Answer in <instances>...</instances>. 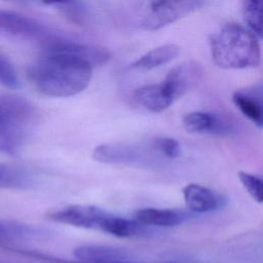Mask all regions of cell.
Wrapping results in <instances>:
<instances>
[{
	"label": "cell",
	"mask_w": 263,
	"mask_h": 263,
	"mask_svg": "<svg viewBox=\"0 0 263 263\" xmlns=\"http://www.w3.org/2000/svg\"><path fill=\"white\" fill-rule=\"evenodd\" d=\"M92 69L84 60L46 42L41 55L28 68L27 76L40 93L51 98H68L88 86Z\"/></svg>",
	"instance_id": "obj_1"
},
{
	"label": "cell",
	"mask_w": 263,
	"mask_h": 263,
	"mask_svg": "<svg viewBox=\"0 0 263 263\" xmlns=\"http://www.w3.org/2000/svg\"><path fill=\"white\" fill-rule=\"evenodd\" d=\"M210 51L214 63L223 69L257 68L261 63L257 36L235 23L226 24L211 35Z\"/></svg>",
	"instance_id": "obj_2"
},
{
	"label": "cell",
	"mask_w": 263,
	"mask_h": 263,
	"mask_svg": "<svg viewBox=\"0 0 263 263\" xmlns=\"http://www.w3.org/2000/svg\"><path fill=\"white\" fill-rule=\"evenodd\" d=\"M39 115L27 99L0 93V152L16 155L32 135Z\"/></svg>",
	"instance_id": "obj_3"
},
{
	"label": "cell",
	"mask_w": 263,
	"mask_h": 263,
	"mask_svg": "<svg viewBox=\"0 0 263 263\" xmlns=\"http://www.w3.org/2000/svg\"><path fill=\"white\" fill-rule=\"evenodd\" d=\"M204 0H153L140 21L146 31H156L192 13Z\"/></svg>",
	"instance_id": "obj_4"
},
{
	"label": "cell",
	"mask_w": 263,
	"mask_h": 263,
	"mask_svg": "<svg viewBox=\"0 0 263 263\" xmlns=\"http://www.w3.org/2000/svg\"><path fill=\"white\" fill-rule=\"evenodd\" d=\"M0 33L24 39L38 40L43 44L54 37L40 22L25 14L0 9Z\"/></svg>",
	"instance_id": "obj_5"
},
{
	"label": "cell",
	"mask_w": 263,
	"mask_h": 263,
	"mask_svg": "<svg viewBox=\"0 0 263 263\" xmlns=\"http://www.w3.org/2000/svg\"><path fill=\"white\" fill-rule=\"evenodd\" d=\"M107 213L108 212L96 205L73 204L48 213L47 218L61 224L99 230V227Z\"/></svg>",
	"instance_id": "obj_6"
},
{
	"label": "cell",
	"mask_w": 263,
	"mask_h": 263,
	"mask_svg": "<svg viewBox=\"0 0 263 263\" xmlns=\"http://www.w3.org/2000/svg\"><path fill=\"white\" fill-rule=\"evenodd\" d=\"M92 158L106 164H125L143 166L148 164L145 151L128 144H101L92 151Z\"/></svg>",
	"instance_id": "obj_7"
},
{
	"label": "cell",
	"mask_w": 263,
	"mask_h": 263,
	"mask_svg": "<svg viewBox=\"0 0 263 263\" xmlns=\"http://www.w3.org/2000/svg\"><path fill=\"white\" fill-rule=\"evenodd\" d=\"M202 68L196 62H184L174 67L160 82L165 95L175 102L201 76Z\"/></svg>",
	"instance_id": "obj_8"
},
{
	"label": "cell",
	"mask_w": 263,
	"mask_h": 263,
	"mask_svg": "<svg viewBox=\"0 0 263 263\" xmlns=\"http://www.w3.org/2000/svg\"><path fill=\"white\" fill-rule=\"evenodd\" d=\"M185 129L191 134H205L212 136H229L234 126L227 118L212 112L194 111L183 117Z\"/></svg>",
	"instance_id": "obj_9"
},
{
	"label": "cell",
	"mask_w": 263,
	"mask_h": 263,
	"mask_svg": "<svg viewBox=\"0 0 263 263\" xmlns=\"http://www.w3.org/2000/svg\"><path fill=\"white\" fill-rule=\"evenodd\" d=\"M183 197L187 208L195 213L203 214L223 208L227 199L219 192L199 185L188 184L183 188Z\"/></svg>",
	"instance_id": "obj_10"
},
{
	"label": "cell",
	"mask_w": 263,
	"mask_h": 263,
	"mask_svg": "<svg viewBox=\"0 0 263 263\" xmlns=\"http://www.w3.org/2000/svg\"><path fill=\"white\" fill-rule=\"evenodd\" d=\"M76 259L89 263H113L129 259L128 253L120 248L103 245H82L73 251Z\"/></svg>",
	"instance_id": "obj_11"
},
{
	"label": "cell",
	"mask_w": 263,
	"mask_h": 263,
	"mask_svg": "<svg viewBox=\"0 0 263 263\" xmlns=\"http://www.w3.org/2000/svg\"><path fill=\"white\" fill-rule=\"evenodd\" d=\"M136 220L144 226L157 227H174L183 224L188 215L184 212L172 209L144 208L137 211Z\"/></svg>",
	"instance_id": "obj_12"
},
{
	"label": "cell",
	"mask_w": 263,
	"mask_h": 263,
	"mask_svg": "<svg viewBox=\"0 0 263 263\" xmlns=\"http://www.w3.org/2000/svg\"><path fill=\"white\" fill-rule=\"evenodd\" d=\"M35 183L36 176L28 167L0 162V189H29Z\"/></svg>",
	"instance_id": "obj_13"
},
{
	"label": "cell",
	"mask_w": 263,
	"mask_h": 263,
	"mask_svg": "<svg viewBox=\"0 0 263 263\" xmlns=\"http://www.w3.org/2000/svg\"><path fill=\"white\" fill-rule=\"evenodd\" d=\"M99 230L119 238H128L141 235L146 232L145 226L136 219H127L107 213L104 217Z\"/></svg>",
	"instance_id": "obj_14"
},
{
	"label": "cell",
	"mask_w": 263,
	"mask_h": 263,
	"mask_svg": "<svg viewBox=\"0 0 263 263\" xmlns=\"http://www.w3.org/2000/svg\"><path fill=\"white\" fill-rule=\"evenodd\" d=\"M180 51L181 48L177 44H162L147 51L139 59L134 61L129 65V68L136 70H152L170 63L179 55Z\"/></svg>",
	"instance_id": "obj_15"
},
{
	"label": "cell",
	"mask_w": 263,
	"mask_h": 263,
	"mask_svg": "<svg viewBox=\"0 0 263 263\" xmlns=\"http://www.w3.org/2000/svg\"><path fill=\"white\" fill-rule=\"evenodd\" d=\"M232 101L236 108L255 125H263V108L261 91L237 90L232 95Z\"/></svg>",
	"instance_id": "obj_16"
},
{
	"label": "cell",
	"mask_w": 263,
	"mask_h": 263,
	"mask_svg": "<svg viewBox=\"0 0 263 263\" xmlns=\"http://www.w3.org/2000/svg\"><path fill=\"white\" fill-rule=\"evenodd\" d=\"M134 97L141 106L154 113L164 111L174 103L165 95L160 83L143 85L135 90Z\"/></svg>",
	"instance_id": "obj_17"
},
{
	"label": "cell",
	"mask_w": 263,
	"mask_h": 263,
	"mask_svg": "<svg viewBox=\"0 0 263 263\" xmlns=\"http://www.w3.org/2000/svg\"><path fill=\"white\" fill-rule=\"evenodd\" d=\"M262 2L263 0H241V13L249 29L262 37Z\"/></svg>",
	"instance_id": "obj_18"
},
{
	"label": "cell",
	"mask_w": 263,
	"mask_h": 263,
	"mask_svg": "<svg viewBox=\"0 0 263 263\" xmlns=\"http://www.w3.org/2000/svg\"><path fill=\"white\" fill-rule=\"evenodd\" d=\"M38 234H40V231L32 227L0 221V246L11 243L14 240Z\"/></svg>",
	"instance_id": "obj_19"
},
{
	"label": "cell",
	"mask_w": 263,
	"mask_h": 263,
	"mask_svg": "<svg viewBox=\"0 0 263 263\" xmlns=\"http://www.w3.org/2000/svg\"><path fill=\"white\" fill-rule=\"evenodd\" d=\"M238 179L242 184L243 188L248 191V193L255 199L257 202L261 203L263 200V182L259 176L239 172Z\"/></svg>",
	"instance_id": "obj_20"
},
{
	"label": "cell",
	"mask_w": 263,
	"mask_h": 263,
	"mask_svg": "<svg viewBox=\"0 0 263 263\" xmlns=\"http://www.w3.org/2000/svg\"><path fill=\"white\" fill-rule=\"evenodd\" d=\"M153 146L156 151L170 159L178 158L182 152L180 143L176 139L170 137H160L155 139Z\"/></svg>",
	"instance_id": "obj_21"
},
{
	"label": "cell",
	"mask_w": 263,
	"mask_h": 263,
	"mask_svg": "<svg viewBox=\"0 0 263 263\" xmlns=\"http://www.w3.org/2000/svg\"><path fill=\"white\" fill-rule=\"evenodd\" d=\"M0 83L8 88H17L20 81L12 64L0 54Z\"/></svg>",
	"instance_id": "obj_22"
},
{
	"label": "cell",
	"mask_w": 263,
	"mask_h": 263,
	"mask_svg": "<svg viewBox=\"0 0 263 263\" xmlns=\"http://www.w3.org/2000/svg\"><path fill=\"white\" fill-rule=\"evenodd\" d=\"M40 1L46 5H54V6H60V8H64L74 3L77 0H40Z\"/></svg>",
	"instance_id": "obj_23"
},
{
	"label": "cell",
	"mask_w": 263,
	"mask_h": 263,
	"mask_svg": "<svg viewBox=\"0 0 263 263\" xmlns=\"http://www.w3.org/2000/svg\"><path fill=\"white\" fill-rule=\"evenodd\" d=\"M113 263H178V262H170V261H165V262H143V261H134L132 259H127V260L117 261V262H113Z\"/></svg>",
	"instance_id": "obj_24"
},
{
	"label": "cell",
	"mask_w": 263,
	"mask_h": 263,
	"mask_svg": "<svg viewBox=\"0 0 263 263\" xmlns=\"http://www.w3.org/2000/svg\"><path fill=\"white\" fill-rule=\"evenodd\" d=\"M6 1H10V2H15V3H26V2H29L30 0H6Z\"/></svg>",
	"instance_id": "obj_25"
},
{
	"label": "cell",
	"mask_w": 263,
	"mask_h": 263,
	"mask_svg": "<svg viewBox=\"0 0 263 263\" xmlns=\"http://www.w3.org/2000/svg\"><path fill=\"white\" fill-rule=\"evenodd\" d=\"M0 263H11V262H8V261H3V260H0Z\"/></svg>",
	"instance_id": "obj_26"
}]
</instances>
